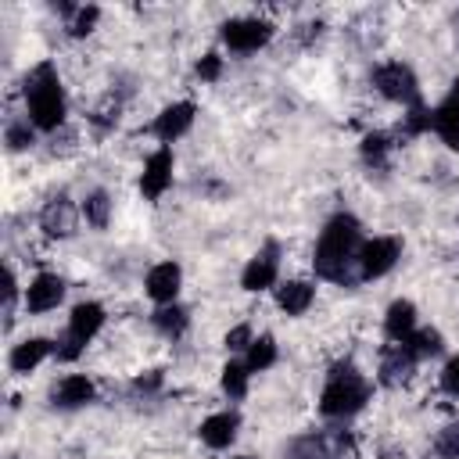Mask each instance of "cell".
I'll return each instance as SVG.
<instances>
[{"instance_id": "4fadbf2b", "label": "cell", "mask_w": 459, "mask_h": 459, "mask_svg": "<svg viewBox=\"0 0 459 459\" xmlns=\"http://www.w3.org/2000/svg\"><path fill=\"white\" fill-rule=\"evenodd\" d=\"M190 126H194V104H190V100H179V104H169V108L154 118V136H158L161 143H172V140H179Z\"/></svg>"}, {"instance_id": "9a60e30c", "label": "cell", "mask_w": 459, "mask_h": 459, "mask_svg": "<svg viewBox=\"0 0 459 459\" xmlns=\"http://www.w3.org/2000/svg\"><path fill=\"white\" fill-rule=\"evenodd\" d=\"M237 427H240L237 412H215V416H208L201 423V441L208 448H230L233 437H237Z\"/></svg>"}, {"instance_id": "e0dca14e", "label": "cell", "mask_w": 459, "mask_h": 459, "mask_svg": "<svg viewBox=\"0 0 459 459\" xmlns=\"http://www.w3.org/2000/svg\"><path fill=\"white\" fill-rule=\"evenodd\" d=\"M54 402H57L61 409H79V405L93 402V380L82 377V373H68V377L57 384Z\"/></svg>"}, {"instance_id": "ba28073f", "label": "cell", "mask_w": 459, "mask_h": 459, "mask_svg": "<svg viewBox=\"0 0 459 459\" xmlns=\"http://www.w3.org/2000/svg\"><path fill=\"white\" fill-rule=\"evenodd\" d=\"M61 298H65V280H61L57 273H39V276H32L29 287H25V308H29L32 316L57 308Z\"/></svg>"}, {"instance_id": "f1b7e54d", "label": "cell", "mask_w": 459, "mask_h": 459, "mask_svg": "<svg viewBox=\"0 0 459 459\" xmlns=\"http://www.w3.org/2000/svg\"><path fill=\"white\" fill-rule=\"evenodd\" d=\"M362 154H366V161H380L387 154V136L384 133H369L362 140Z\"/></svg>"}, {"instance_id": "6da1fadb", "label": "cell", "mask_w": 459, "mask_h": 459, "mask_svg": "<svg viewBox=\"0 0 459 459\" xmlns=\"http://www.w3.org/2000/svg\"><path fill=\"white\" fill-rule=\"evenodd\" d=\"M359 258V222L351 215H333L319 240H316V273L323 280H333V283H344L348 280V262Z\"/></svg>"}, {"instance_id": "ac0fdd59", "label": "cell", "mask_w": 459, "mask_h": 459, "mask_svg": "<svg viewBox=\"0 0 459 459\" xmlns=\"http://www.w3.org/2000/svg\"><path fill=\"white\" fill-rule=\"evenodd\" d=\"M276 301H280V308H283L287 316H301V312L312 308L316 290H312L305 280H287V283L276 287Z\"/></svg>"}, {"instance_id": "52a82bcc", "label": "cell", "mask_w": 459, "mask_h": 459, "mask_svg": "<svg viewBox=\"0 0 459 459\" xmlns=\"http://www.w3.org/2000/svg\"><path fill=\"white\" fill-rule=\"evenodd\" d=\"M269 36H273V25L262 18H233L222 25V43L237 54H251V50L265 47Z\"/></svg>"}, {"instance_id": "44dd1931", "label": "cell", "mask_w": 459, "mask_h": 459, "mask_svg": "<svg viewBox=\"0 0 459 459\" xmlns=\"http://www.w3.org/2000/svg\"><path fill=\"white\" fill-rule=\"evenodd\" d=\"M186 323H190V316H186V308H179V305H165V308L154 312V326H158L165 337H179V333L186 330Z\"/></svg>"}, {"instance_id": "484cf974", "label": "cell", "mask_w": 459, "mask_h": 459, "mask_svg": "<svg viewBox=\"0 0 459 459\" xmlns=\"http://www.w3.org/2000/svg\"><path fill=\"white\" fill-rule=\"evenodd\" d=\"M97 18H100V11H97V7H79V11H75V18H72V25H68V32H72V36H86V32H93Z\"/></svg>"}, {"instance_id": "8992f818", "label": "cell", "mask_w": 459, "mask_h": 459, "mask_svg": "<svg viewBox=\"0 0 459 459\" xmlns=\"http://www.w3.org/2000/svg\"><path fill=\"white\" fill-rule=\"evenodd\" d=\"M398 255H402V244L394 237H373V240H366L359 247V258H355L359 262V276L362 280H377V276L391 273L394 262H398Z\"/></svg>"}, {"instance_id": "ffe728a7", "label": "cell", "mask_w": 459, "mask_h": 459, "mask_svg": "<svg viewBox=\"0 0 459 459\" xmlns=\"http://www.w3.org/2000/svg\"><path fill=\"white\" fill-rule=\"evenodd\" d=\"M276 362V341L273 337H255L251 341V348H247V373H262V369H269Z\"/></svg>"}, {"instance_id": "5b68a950", "label": "cell", "mask_w": 459, "mask_h": 459, "mask_svg": "<svg viewBox=\"0 0 459 459\" xmlns=\"http://www.w3.org/2000/svg\"><path fill=\"white\" fill-rule=\"evenodd\" d=\"M373 82H377V90H380L387 100H398V104H416V100H420L416 75H412V68L402 65V61L380 65L377 75H373Z\"/></svg>"}, {"instance_id": "7c38bea8", "label": "cell", "mask_w": 459, "mask_h": 459, "mask_svg": "<svg viewBox=\"0 0 459 459\" xmlns=\"http://www.w3.org/2000/svg\"><path fill=\"white\" fill-rule=\"evenodd\" d=\"M430 129H434L448 147L459 151V82H455L452 93L430 111Z\"/></svg>"}, {"instance_id": "cb8c5ba5", "label": "cell", "mask_w": 459, "mask_h": 459, "mask_svg": "<svg viewBox=\"0 0 459 459\" xmlns=\"http://www.w3.org/2000/svg\"><path fill=\"white\" fill-rule=\"evenodd\" d=\"M222 391L230 398H244L247 394V366H240V362L222 366Z\"/></svg>"}, {"instance_id": "603a6c76", "label": "cell", "mask_w": 459, "mask_h": 459, "mask_svg": "<svg viewBox=\"0 0 459 459\" xmlns=\"http://www.w3.org/2000/svg\"><path fill=\"white\" fill-rule=\"evenodd\" d=\"M405 348H409V355L412 359H427V355H437L441 351V333L437 330H416L409 341H405Z\"/></svg>"}, {"instance_id": "30bf717a", "label": "cell", "mask_w": 459, "mask_h": 459, "mask_svg": "<svg viewBox=\"0 0 459 459\" xmlns=\"http://www.w3.org/2000/svg\"><path fill=\"white\" fill-rule=\"evenodd\" d=\"M169 183H172V151L161 147V151H154L147 158L143 176H140V190H143V197L154 201V197H161L169 190Z\"/></svg>"}, {"instance_id": "7a4b0ae2", "label": "cell", "mask_w": 459, "mask_h": 459, "mask_svg": "<svg viewBox=\"0 0 459 459\" xmlns=\"http://www.w3.org/2000/svg\"><path fill=\"white\" fill-rule=\"evenodd\" d=\"M25 104H29V122L43 133H54L65 122V90L50 61L36 65L32 75L25 79Z\"/></svg>"}, {"instance_id": "3957f363", "label": "cell", "mask_w": 459, "mask_h": 459, "mask_svg": "<svg viewBox=\"0 0 459 459\" xmlns=\"http://www.w3.org/2000/svg\"><path fill=\"white\" fill-rule=\"evenodd\" d=\"M366 398H369V384L355 373L351 362H337L330 380H326V387H323V394H319V412L333 416V420L337 416H351V412H359L366 405Z\"/></svg>"}, {"instance_id": "f546056e", "label": "cell", "mask_w": 459, "mask_h": 459, "mask_svg": "<svg viewBox=\"0 0 459 459\" xmlns=\"http://www.w3.org/2000/svg\"><path fill=\"white\" fill-rule=\"evenodd\" d=\"M219 72H222V57H219V54H204V57L197 61V75H201L204 82H215Z\"/></svg>"}, {"instance_id": "7402d4cb", "label": "cell", "mask_w": 459, "mask_h": 459, "mask_svg": "<svg viewBox=\"0 0 459 459\" xmlns=\"http://www.w3.org/2000/svg\"><path fill=\"white\" fill-rule=\"evenodd\" d=\"M82 215H86V222H90V226L104 230V226H108V219H111V197H108L104 190H93V194L82 201Z\"/></svg>"}, {"instance_id": "277c9868", "label": "cell", "mask_w": 459, "mask_h": 459, "mask_svg": "<svg viewBox=\"0 0 459 459\" xmlns=\"http://www.w3.org/2000/svg\"><path fill=\"white\" fill-rule=\"evenodd\" d=\"M100 326H104V308H100L97 301H82V305H75L72 316H68V330H65V337L54 344L57 359H75V355L97 337Z\"/></svg>"}, {"instance_id": "4dcf8cb0", "label": "cell", "mask_w": 459, "mask_h": 459, "mask_svg": "<svg viewBox=\"0 0 459 459\" xmlns=\"http://www.w3.org/2000/svg\"><path fill=\"white\" fill-rule=\"evenodd\" d=\"M251 341H255V337H251V326H244V323H240V326H233V330L226 333V348H230V351L251 348Z\"/></svg>"}, {"instance_id": "8fae6325", "label": "cell", "mask_w": 459, "mask_h": 459, "mask_svg": "<svg viewBox=\"0 0 459 459\" xmlns=\"http://www.w3.org/2000/svg\"><path fill=\"white\" fill-rule=\"evenodd\" d=\"M276 255H280L276 244H265V251H258V255L247 262V269H244V276H240L244 290H265V287L276 283V269H280V258H276Z\"/></svg>"}, {"instance_id": "2e32d148", "label": "cell", "mask_w": 459, "mask_h": 459, "mask_svg": "<svg viewBox=\"0 0 459 459\" xmlns=\"http://www.w3.org/2000/svg\"><path fill=\"white\" fill-rule=\"evenodd\" d=\"M54 351V344L47 341V337H29V341H22V344H14V351H11V369L14 373H32L47 355Z\"/></svg>"}, {"instance_id": "83f0119b", "label": "cell", "mask_w": 459, "mask_h": 459, "mask_svg": "<svg viewBox=\"0 0 459 459\" xmlns=\"http://www.w3.org/2000/svg\"><path fill=\"white\" fill-rule=\"evenodd\" d=\"M441 391L452 394V398H459V355H452L445 362V369H441Z\"/></svg>"}, {"instance_id": "d4e9b609", "label": "cell", "mask_w": 459, "mask_h": 459, "mask_svg": "<svg viewBox=\"0 0 459 459\" xmlns=\"http://www.w3.org/2000/svg\"><path fill=\"white\" fill-rule=\"evenodd\" d=\"M437 455L441 459H459V423H452V427H445L441 434H437Z\"/></svg>"}, {"instance_id": "d6986e66", "label": "cell", "mask_w": 459, "mask_h": 459, "mask_svg": "<svg viewBox=\"0 0 459 459\" xmlns=\"http://www.w3.org/2000/svg\"><path fill=\"white\" fill-rule=\"evenodd\" d=\"M72 222H75V215H72V204H68L65 197L50 201V204L43 208V230H47L50 237H68V233H72Z\"/></svg>"}, {"instance_id": "1f68e13d", "label": "cell", "mask_w": 459, "mask_h": 459, "mask_svg": "<svg viewBox=\"0 0 459 459\" xmlns=\"http://www.w3.org/2000/svg\"><path fill=\"white\" fill-rule=\"evenodd\" d=\"M240 459H244V455H240Z\"/></svg>"}, {"instance_id": "9c48e42d", "label": "cell", "mask_w": 459, "mask_h": 459, "mask_svg": "<svg viewBox=\"0 0 459 459\" xmlns=\"http://www.w3.org/2000/svg\"><path fill=\"white\" fill-rule=\"evenodd\" d=\"M179 283H183V273H179L176 262H158V265L147 273V280H143L147 298L158 301V305H172L176 294H179Z\"/></svg>"}, {"instance_id": "4316f807", "label": "cell", "mask_w": 459, "mask_h": 459, "mask_svg": "<svg viewBox=\"0 0 459 459\" xmlns=\"http://www.w3.org/2000/svg\"><path fill=\"white\" fill-rule=\"evenodd\" d=\"M29 143H32L29 118H25V122H11V126H7V147H11V151H25Z\"/></svg>"}, {"instance_id": "5bb4252c", "label": "cell", "mask_w": 459, "mask_h": 459, "mask_svg": "<svg viewBox=\"0 0 459 459\" xmlns=\"http://www.w3.org/2000/svg\"><path fill=\"white\" fill-rule=\"evenodd\" d=\"M384 333L394 344H405L416 333V308H412V301H391V308L384 316Z\"/></svg>"}]
</instances>
